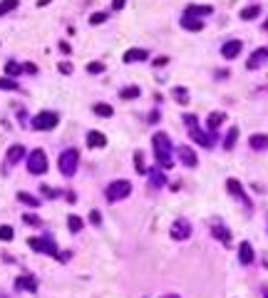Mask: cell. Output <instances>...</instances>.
Segmentation results:
<instances>
[{
	"label": "cell",
	"mask_w": 268,
	"mask_h": 298,
	"mask_svg": "<svg viewBox=\"0 0 268 298\" xmlns=\"http://www.w3.org/2000/svg\"><path fill=\"white\" fill-rule=\"evenodd\" d=\"M263 298H268V288H263Z\"/></svg>",
	"instance_id": "f6af8a7d"
},
{
	"label": "cell",
	"mask_w": 268,
	"mask_h": 298,
	"mask_svg": "<svg viewBox=\"0 0 268 298\" xmlns=\"http://www.w3.org/2000/svg\"><path fill=\"white\" fill-rule=\"evenodd\" d=\"M258 15H261V5H248V8L241 10V20H253Z\"/></svg>",
	"instance_id": "cb8c5ba5"
},
{
	"label": "cell",
	"mask_w": 268,
	"mask_h": 298,
	"mask_svg": "<svg viewBox=\"0 0 268 298\" xmlns=\"http://www.w3.org/2000/svg\"><path fill=\"white\" fill-rule=\"evenodd\" d=\"M77 162H80V154L77 149H65V152L60 154V172L65 177H72L77 172Z\"/></svg>",
	"instance_id": "277c9868"
},
{
	"label": "cell",
	"mask_w": 268,
	"mask_h": 298,
	"mask_svg": "<svg viewBox=\"0 0 268 298\" xmlns=\"http://www.w3.org/2000/svg\"><path fill=\"white\" fill-rule=\"evenodd\" d=\"M221 122H226V112H211V114H209V119H206L209 129H218V127H221Z\"/></svg>",
	"instance_id": "44dd1931"
},
{
	"label": "cell",
	"mask_w": 268,
	"mask_h": 298,
	"mask_svg": "<svg viewBox=\"0 0 268 298\" xmlns=\"http://www.w3.org/2000/svg\"><path fill=\"white\" fill-rule=\"evenodd\" d=\"M171 95H174V99H176L179 104H186V102H189V92H186L184 87H174Z\"/></svg>",
	"instance_id": "484cf974"
},
{
	"label": "cell",
	"mask_w": 268,
	"mask_h": 298,
	"mask_svg": "<svg viewBox=\"0 0 268 298\" xmlns=\"http://www.w3.org/2000/svg\"><path fill=\"white\" fill-rule=\"evenodd\" d=\"M226 189H228V194H233V197H238L241 201L248 204V197H246V192H243V187H241L238 179H228V182H226Z\"/></svg>",
	"instance_id": "e0dca14e"
},
{
	"label": "cell",
	"mask_w": 268,
	"mask_h": 298,
	"mask_svg": "<svg viewBox=\"0 0 268 298\" xmlns=\"http://www.w3.org/2000/svg\"><path fill=\"white\" fill-rule=\"evenodd\" d=\"M87 144L90 147H105L107 144V137L102 132H87Z\"/></svg>",
	"instance_id": "7402d4cb"
},
{
	"label": "cell",
	"mask_w": 268,
	"mask_h": 298,
	"mask_svg": "<svg viewBox=\"0 0 268 298\" xmlns=\"http://www.w3.org/2000/svg\"><path fill=\"white\" fill-rule=\"evenodd\" d=\"M5 72H8L10 77H15V75L23 72V65H18V62H8V65H5Z\"/></svg>",
	"instance_id": "d6a6232c"
},
{
	"label": "cell",
	"mask_w": 268,
	"mask_h": 298,
	"mask_svg": "<svg viewBox=\"0 0 268 298\" xmlns=\"http://www.w3.org/2000/svg\"><path fill=\"white\" fill-rule=\"evenodd\" d=\"M28 172L30 174H45L48 172V157H45L43 149L30 152V157H28Z\"/></svg>",
	"instance_id": "8992f818"
},
{
	"label": "cell",
	"mask_w": 268,
	"mask_h": 298,
	"mask_svg": "<svg viewBox=\"0 0 268 298\" xmlns=\"http://www.w3.org/2000/svg\"><path fill=\"white\" fill-rule=\"evenodd\" d=\"M166 62H169V57H157V60H154V65H157V67H164Z\"/></svg>",
	"instance_id": "b9f144b4"
},
{
	"label": "cell",
	"mask_w": 268,
	"mask_h": 298,
	"mask_svg": "<svg viewBox=\"0 0 268 298\" xmlns=\"http://www.w3.org/2000/svg\"><path fill=\"white\" fill-rule=\"evenodd\" d=\"M15 8H18V0H5V3H0V15H5Z\"/></svg>",
	"instance_id": "1f68e13d"
},
{
	"label": "cell",
	"mask_w": 268,
	"mask_h": 298,
	"mask_svg": "<svg viewBox=\"0 0 268 298\" xmlns=\"http://www.w3.org/2000/svg\"><path fill=\"white\" fill-rule=\"evenodd\" d=\"M23 157H25V147H23V144H13V147L8 149V154H5L8 164H18Z\"/></svg>",
	"instance_id": "5bb4252c"
},
{
	"label": "cell",
	"mask_w": 268,
	"mask_h": 298,
	"mask_svg": "<svg viewBox=\"0 0 268 298\" xmlns=\"http://www.w3.org/2000/svg\"><path fill=\"white\" fill-rule=\"evenodd\" d=\"M43 194H45V197H50V199H55L60 192H55V189H50V187H43Z\"/></svg>",
	"instance_id": "ab89813d"
},
{
	"label": "cell",
	"mask_w": 268,
	"mask_h": 298,
	"mask_svg": "<svg viewBox=\"0 0 268 298\" xmlns=\"http://www.w3.org/2000/svg\"><path fill=\"white\" fill-rule=\"evenodd\" d=\"M15 288L18 291H38V281H35V276H18V281H15Z\"/></svg>",
	"instance_id": "4fadbf2b"
},
{
	"label": "cell",
	"mask_w": 268,
	"mask_h": 298,
	"mask_svg": "<svg viewBox=\"0 0 268 298\" xmlns=\"http://www.w3.org/2000/svg\"><path fill=\"white\" fill-rule=\"evenodd\" d=\"M60 72L70 75V72H72V65H70V62H60Z\"/></svg>",
	"instance_id": "60d3db41"
},
{
	"label": "cell",
	"mask_w": 268,
	"mask_h": 298,
	"mask_svg": "<svg viewBox=\"0 0 268 298\" xmlns=\"http://www.w3.org/2000/svg\"><path fill=\"white\" fill-rule=\"evenodd\" d=\"M95 114H100V117H112L114 109H112L109 104H95Z\"/></svg>",
	"instance_id": "f1b7e54d"
},
{
	"label": "cell",
	"mask_w": 268,
	"mask_h": 298,
	"mask_svg": "<svg viewBox=\"0 0 268 298\" xmlns=\"http://www.w3.org/2000/svg\"><path fill=\"white\" fill-rule=\"evenodd\" d=\"M0 90H18V82L10 77H0Z\"/></svg>",
	"instance_id": "836d02e7"
},
{
	"label": "cell",
	"mask_w": 268,
	"mask_h": 298,
	"mask_svg": "<svg viewBox=\"0 0 268 298\" xmlns=\"http://www.w3.org/2000/svg\"><path fill=\"white\" fill-rule=\"evenodd\" d=\"M214 13V8L211 5H189L186 10H184V15H189V18H201V15H211Z\"/></svg>",
	"instance_id": "9a60e30c"
},
{
	"label": "cell",
	"mask_w": 268,
	"mask_h": 298,
	"mask_svg": "<svg viewBox=\"0 0 268 298\" xmlns=\"http://www.w3.org/2000/svg\"><path fill=\"white\" fill-rule=\"evenodd\" d=\"M149 177H152V184H154V187H164V182H166V179H164V174H161L159 169H152V172H149Z\"/></svg>",
	"instance_id": "4dcf8cb0"
},
{
	"label": "cell",
	"mask_w": 268,
	"mask_h": 298,
	"mask_svg": "<svg viewBox=\"0 0 268 298\" xmlns=\"http://www.w3.org/2000/svg\"><path fill=\"white\" fill-rule=\"evenodd\" d=\"M181 28H184V30H194V33H199V30H204V23L196 20V18L184 15V18H181Z\"/></svg>",
	"instance_id": "ffe728a7"
},
{
	"label": "cell",
	"mask_w": 268,
	"mask_h": 298,
	"mask_svg": "<svg viewBox=\"0 0 268 298\" xmlns=\"http://www.w3.org/2000/svg\"><path fill=\"white\" fill-rule=\"evenodd\" d=\"M251 149H256V152H263V149H268V134H253L248 139Z\"/></svg>",
	"instance_id": "d6986e66"
},
{
	"label": "cell",
	"mask_w": 268,
	"mask_h": 298,
	"mask_svg": "<svg viewBox=\"0 0 268 298\" xmlns=\"http://www.w3.org/2000/svg\"><path fill=\"white\" fill-rule=\"evenodd\" d=\"M105 20H107V13H95V15L90 18V23H92V25H102Z\"/></svg>",
	"instance_id": "74e56055"
},
{
	"label": "cell",
	"mask_w": 268,
	"mask_h": 298,
	"mask_svg": "<svg viewBox=\"0 0 268 298\" xmlns=\"http://www.w3.org/2000/svg\"><path fill=\"white\" fill-rule=\"evenodd\" d=\"M236 139H238V127H231L228 134H226V139H223V149H226V152L236 147Z\"/></svg>",
	"instance_id": "603a6c76"
},
{
	"label": "cell",
	"mask_w": 268,
	"mask_h": 298,
	"mask_svg": "<svg viewBox=\"0 0 268 298\" xmlns=\"http://www.w3.org/2000/svg\"><path fill=\"white\" fill-rule=\"evenodd\" d=\"M13 239V229L10 226H0V241H10Z\"/></svg>",
	"instance_id": "d590c367"
},
{
	"label": "cell",
	"mask_w": 268,
	"mask_h": 298,
	"mask_svg": "<svg viewBox=\"0 0 268 298\" xmlns=\"http://www.w3.org/2000/svg\"><path fill=\"white\" fill-rule=\"evenodd\" d=\"M263 62H268V48H258V50H253L251 57H248V62H246V67H248V70H258Z\"/></svg>",
	"instance_id": "9c48e42d"
},
{
	"label": "cell",
	"mask_w": 268,
	"mask_h": 298,
	"mask_svg": "<svg viewBox=\"0 0 268 298\" xmlns=\"http://www.w3.org/2000/svg\"><path fill=\"white\" fill-rule=\"evenodd\" d=\"M263 30H266V33H268V20H266V25H263Z\"/></svg>",
	"instance_id": "bcb514c9"
},
{
	"label": "cell",
	"mask_w": 268,
	"mask_h": 298,
	"mask_svg": "<svg viewBox=\"0 0 268 298\" xmlns=\"http://www.w3.org/2000/svg\"><path fill=\"white\" fill-rule=\"evenodd\" d=\"M171 239L174 241H186L189 236H191V224L186 221V219H176L174 224H171Z\"/></svg>",
	"instance_id": "ba28073f"
},
{
	"label": "cell",
	"mask_w": 268,
	"mask_h": 298,
	"mask_svg": "<svg viewBox=\"0 0 268 298\" xmlns=\"http://www.w3.org/2000/svg\"><path fill=\"white\" fill-rule=\"evenodd\" d=\"M241 50H243V43H241V40H228V43H223L221 55H223L226 60H233V57L241 55Z\"/></svg>",
	"instance_id": "30bf717a"
},
{
	"label": "cell",
	"mask_w": 268,
	"mask_h": 298,
	"mask_svg": "<svg viewBox=\"0 0 268 298\" xmlns=\"http://www.w3.org/2000/svg\"><path fill=\"white\" fill-rule=\"evenodd\" d=\"M238 261H241L243 266H248V263L253 261V248H251L248 241H243V244L238 246Z\"/></svg>",
	"instance_id": "ac0fdd59"
},
{
	"label": "cell",
	"mask_w": 268,
	"mask_h": 298,
	"mask_svg": "<svg viewBox=\"0 0 268 298\" xmlns=\"http://www.w3.org/2000/svg\"><path fill=\"white\" fill-rule=\"evenodd\" d=\"M147 57H149V52L142 50V48H132V50L124 52V62H144Z\"/></svg>",
	"instance_id": "2e32d148"
},
{
	"label": "cell",
	"mask_w": 268,
	"mask_h": 298,
	"mask_svg": "<svg viewBox=\"0 0 268 298\" xmlns=\"http://www.w3.org/2000/svg\"><path fill=\"white\" fill-rule=\"evenodd\" d=\"M112 8H114V10H122V8H124V0H114Z\"/></svg>",
	"instance_id": "7bdbcfd3"
},
{
	"label": "cell",
	"mask_w": 268,
	"mask_h": 298,
	"mask_svg": "<svg viewBox=\"0 0 268 298\" xmlns=\"http://www.w3.org/2000/svg\"><path fill=\"white\" fill-rule=\"evenodd\" d=\"M18 201H23V204H28V206H40V204H43L40 199H35V197L28 194V192H18Z\"/></svg>",
	"instance_id": "d4e9b609"
},
{
	"label": "cell",
	"mask_w": 268,
	"mask_h": 298,
	"mask_svg": "<svg viewBox=\"0 0 268 298\" xmlns=\"http://www.w3.org/2000/svg\"><path fill=\"white\" fill-rule=\"evenodd\" d=\"M90 221H92L95 226H100V224H102V214H100L97 209H95V211H90Z\"/></svg>",
	"instance_id": "f35d334b"
},
{
	"label": "cell",
	"mask_w": 268,
	"mask_h": 298,
	"mask_svg": "<svg viewBox=\"0 0 268 298\" xmlns=\"http://www.w3.org/2000/svg\"><path fill=\"white\" fill-rule=\"evenodd\" d=\"M161 298H181V296H176V293H169V296H161Z\"/></svg>",
	"instance_id": "ee69618b"
},
{
	"label": "cell",
	"mask_w": 268,
	"mask_h": 298,
	"mask_svg": "<svg viewBox=\"0 0 268 298\" xmlns=\"http://www.w3.org/2000/svg\"><path fill=\"white\" fill-rule=\"evenodd\" d=\"M211 234L221 241V244H231V231L223 226V224H218V221H214L211 224Z\"/></svg>",
	"instance_id": "7c38bea8"
},
{
	"label": "cell",
	"mask_w": 268,
	"mask_h": 298,
	"mask_svg": "<svg viewBox=\"0 0 268 298\" xmlns=\"http://www.w3.org/2000/svg\"><path fill=\"white\" fill-rule=\"evenodd\" d=\"M119 97L122 99H134V97H139V87H124V90H119Z\"/></svg>",
	"instance_id": "4316f807"
},
{
	"label": "cell",
	"mask_w": 268,
	"mask_h": 298,
	"mask_svg": "<svg viewBox=\"0 0 268 298\" xmlns=\"http://www.w3.org/2000/svg\"><path fill=\"white\" fill-rule=\"evenodd\" d=\"M134 167L139 174H147V167H144V154L142 152H134Z\"/></svg>",
	"instance_id": "f546056e"
},
{
	"label": "cell",
	"mask_w": 268,
	"mask_h": 298,
	"mask_svg": "<svg viewBox=\"0 0 268 298\" xmlns=\"http://www.w3.org/2000/svg\"><path fill=\"white\" fill-rule=\"evenodd\" d=\"M184 124H186L189 137H191L194 142H199L201 147H214V134L201 132V129H199V124H196V117H194V114H184Z\"/></svg>",
	"instance_id": "7a4b0ae2"
},
{
	"label": "cell",
	"mask_w": 268,
	"mask_h": 298,
	"mask_svg": "<svg viewBox=\"0 0 268 298\" xmlns=\"http://www.w3.org/2000/svg\"><path fill=\"white\" fill-rule=\"evenodd\" d=\"M57 114L55 112H40L33 117V129H40V132H48V129H55L57 127Z\"/></svg>",
	"instance_id": "52a82bcc"
},
{
	"label": "cell",
	"mask_w": 268,
	"mask_h": 298,
	"mask_svg": "<svg viewBox=\"0 0 268 298\" xmlns=\"http://www.w3.org/2000/svg\"><path fill=\"white\" fill-rule=\"evenodd\" d=\"M152 144H154L157 164H159L161 169H171V167H174V159H171V139H169V134L157 132L154 139H152Z\"/></svg>",
	"instance_id": "6da1fadb"
},
{
	"label": "cell",
	"mask_w": 268,
	"mask_h": 298,
	"mask_svg": "<svg viewBox=\"0 0 268 298\" xmlns=\"http://www.w3.org/2000/svg\"><path fill=\"white\" fill-rule=\"evenodd\" d=\"M87 72H90V75H100V72H105V65H102V62H90V65H87Z\"/></svg>",
	"instance_id": "e575fe53"
},
{
	"label": "cell",
	"mask_w": 268,
	"mask_h": 298,
	"mask_svg": "<svg viewBox=\"0 0 268 298\" xmlns=\"http://www.w3.org/2000/svg\"><path fill=\"white\" fill-rule=\"evenodd\" d=\"M67 226H70L72 234H80V231H82V219H80V216H70V219H67Z\"/></svg>",
	"instance_id": "83f0119b"
},
{
	"label": "cell",
	"mask_w": 268,
	"mask_h": 298,
	"mask_svg": "<svg viewBox=\"0 0 268 298\" xmlns=\"http://www.w3.org/2000/svg\"><path fill=\"white\" fill-rule=\"evenodd\" d=\"M176 154H179L181 164H186V167H196V164H199V159H196V154H194V149H189L186 144L176 149Z\"/></svg>",
	"instance_id": "8fae6325"
},
{
	"label": "cell",
	"mask_w": 268,
	"mask_h": 298,
	"mask_svg": "<svg viewBox=\"0 0 268 298\" xmlns=\"http://www.w3.org/2000/svg\"><path fill=\"white\" fill-rule=\"evenodd\" d=\"M23 221H25V224H30V226H40V224H43V219H38L35 214H25V216H23Z\"/></svg>",
	"instance_id": "8d00e7d4"
},
{
	"label": "cell",
	"mask_w": 268,
	"mask_h": 298,
	"mask_svg": "<svg viewBox=\"0 0 268 298\" xmlns=\"http://www.w3.org/2000/svg\"><path fill=\"white\" fill-rule=\"evenodd\" d=\"M129 194H132V184H129L127 179H114V182H109V187L105 189L107 201H122V199L129 197Z\"/></svg>",
	"instance_id": "3957f363"
},
{
	"label": "cell",
	"mask_w": 268,
	"mask_h": 298,
	"mask_svg": "<svg viewBox=\"0 0 268 298\" xmlns=\"http://www.w3.org/2000/svg\"><path fill=\"white\" fill-rule=\"evenodd\" d=\"M28 244H30V248L38 251V253H50V256H57V253H60V251H57V244H55L50 236H45V239L33 236V239H28Z\"/></svg>",
	"instance_id": "5b68a950"
}]
</instances>
